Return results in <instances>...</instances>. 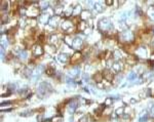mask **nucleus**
I'll return each instance as SVG.
<instances>
[{
    "mask_svg": "<svg viewBox=\"0 0 154 122\" xmlns=\"http://www.w3.org/2000/svg\"><path fill=\"white\" fill-rule=\"evenodd\" d=\"M32 51H33V53H34V55H35L36 56H41V55L43 53V49L41 48V46H40V45L36 44V45H34V46H33Z\"/></svg>",
    "mask_w": 154,
    "mask_h": 122,
    "instance_id": "1",
    "label": "nucleus"
},
{
    "mask_svg": "<svg viewBox=\"0 0 154 122\" xmlns=\"http://www.w3.org/2000/svg\"><path fill=\"white\" fill-rule=\"evenodd\" d=\"M39 22L41 24H47V22H49V16L46 15H42L39 16Z\"/></svg>",
    "mask_w": 154,
    "mask_h": 122,
    "instance_id": "2",
    "label": "nucleus"
},
{
    "mask_svg": "<svg viewBox=\"0 0 154 122\" xmlns=\"http://www.w3.org/2000/svg\"><path fill=\"white\" fill-rule=\"evenodd\" d=\"M103 77H104V75H103L102 73L99 72V73H97V74H96V75L94 76V79L97 81V82H102V81H103Z\"/></svg>",
    "mask_w": 154,
    "mask_h": 122,
    "instance_id": "3",
    "label": "nucleus"
},
{
    "mask_svg": "<svg viewBox=\"0 0 154 122\" xmlns=\"http://www.w3.org/2000/svg\"><path fill=\"white\" fill-rule=\"evenodd\" d=\"M45 73H46V75H48V76H53V74L56 73V70L51 67H47L46 70H45Z\"/></svg>",
    "mask_w": 154,
    "mask_h": 122,
    "instance_id": "4",
    "label": "nucleus"
},
{
    "mask_svg": "<svg viewBox=\"0 0 154 122\" xmlns=\"http://www.w3.org/2000/svg\"><path fill=\"white\" fill-rule=\"evenodd\" d=\"M80 60H81V55L77 52V53H75V55H74V56H72L71 62H72V63H75V61H76V63H78Z\"/></svg>",
    "mask_w": 154,
    "mask_h": 122,
    "instance_id": "5",
    "label": "nucleus"
},
{
    "mask_svg": "<svg viewBox=\"0 0 154 122\" xmlns=\"http://www.w3.org/2000/svg\"><path fill=\"white\" fill-rule=\"evenodd\" d=\"M59 61H61L62 63H67L69 61V56L67 55H60L59 56Z\"/></svg>",
    "mask_w": 154,
    "mask_h": 122,
    "instance_id": "6",
    "label": "nucleus"
},
{
    "mask_svg": "<svg viewBox=\"0 0 154 122\" xmlns=\"http://www.w3.org/2000/svg\"><path fill=\"white\" fill-rule=\"evenodd\" d=\"M106 3H107V4L109 5V4H112V3H113V1H106Z\"/></svg>",
    "mask_w": 154,
    "mask_h": 122,
    "instance_id": "7",
    "label": "nucleus"
},
{
    "mask_svg": "<svg viewBox=\"0 0 154 122\" xmlns=\"http://www.w3.org/2000/svg\"><path fill=\"white\" fill-rule=\"evenodd\" d=\"M44 122H49V121H44Z\"/></svg>",
    "mask_w": 154,
    "mask_h": 122,
    "instance_id": "8",
    "label": "nucleus"
}]
</instances>
